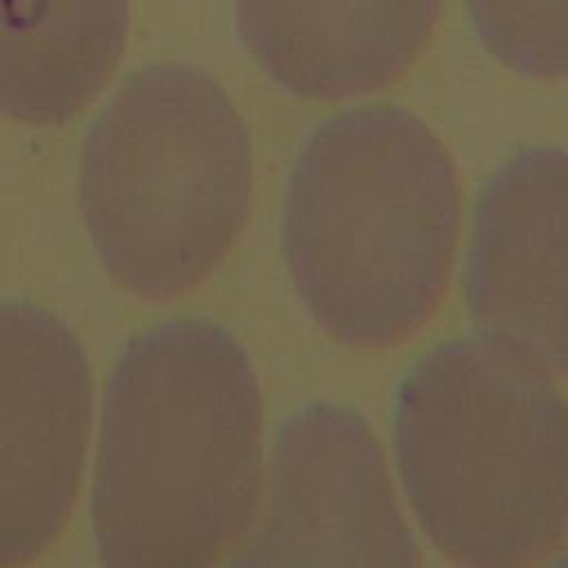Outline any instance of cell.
Wrapping results in <instances>:
<instances>
[{"instance_id": "1", "label": "cell", "mask_w": 568, "mask_h": 568, "mask_svg": "<svg viewBox=\"0 0 568 568\" xmlns=\"http://www.w3.org/2000/svg\"><path fill=\"white\" fill-rule=\"evenodd\" d=\"M262 488V399L244 346L209 320L126 344L104 393L93 535L102 568H215Z\"/></svg>"}, {"instance_id": "2", "label": "cell", "mask_w": 568, "mask_h": 568, "mask_svg": "<svg viewBox=\"0 0 568 568\" xmlns=\"http://www.w3.org/2000/svg\"><path fill=\"white\" fill-rule=\"evenodd\" d=\"M459 229L455 164L413 111L368 104L324 120L284 189L282 251L313 320L379 348L435 311Z\"/></svg>"}, {"instance_id": "3", "label": "cell", "mask_w": 568, "mask_h": 568, "mask_svg": "<svg viewBox=\"0 0 568 568\" xmlns=\"http://www.w3.org/2000/svg\"><path fill=\"white\" fill-rule=\"evenodd\" d=\"M395 450L424 532L459 568H530L568 537V402L517 353L430 348L399 384Z\"/></svg>"}, {"instance_id": "4", "label": "cell", "mask_w": 568, "mask_h": 568, "mask_svg": "<svg viewBox=\"0 0 568 568\" xmlns=\"http://www.w3.org/2000/svg\"><path fill=\"white\" fill-rule=\"evenodd\" d=\"M253 153L229 93L202 69H135L91 124L78 202L122 288L166 300L211 275L251 209Z\"/></svg>"}, {"instance_id": "5", "label": "cell", "mask_w": 568, "mask_h": 568, "mask_svg": "<svg viewBox=\"0 0 568 568\" xmlns=\"http://www.w3.org/2000/svg\"><path fill=\"white\" fill-rule=\"evenodd\" d=\"M226 568H419L371 426L308 404L277 430L264 517Z\"/></svg>"}, {"instance_id": "6", "label": "cell", "mask_w": 568, "mask_h": 568, "mask_svg": "<svg viewBox=\"0 0 568 568\" xmlns=\"http://www.w3.org/2000/svg\"><path fill=\"white\" fill-rule=\"evenodd\" d=\"M82 342L51 311L0 304V568H22L71 513L91 428Z\"/></svg>"}, {"instance_id": "7", "label": "cell", "mask_w": 568, "mask_h": 568, "mask_svg": "<svg viewBox=\"0 0 568 568\" xmlns=\"http://www.w3.org/2000/svg\"><path fill=\"white\" fill-rule=\"evenodd\" d=\"M466 302L486 339L568 377V151L524 149L486 180Z\"/></svg>"}, {"instance_id": "8", "label": "cell", "mask_w": 568, "mask_h": 568, "mask_svg": "<svg viewBox=\"0 0 568 568\" xmlns=\"http://www.w3.org/2000/svg\"><path fill=\"white\" fill-rule=\"evenodd\" d=\"M439 11L442 0H237V31L284 91L346 100L399 80Z\"/></svg>"}, {"instance_id": "9", "label": "cell", "mask_w": 568, "mask_h": 568, "mask_svg": "<svg viewBox=\"0 0 568 568\" xmlns=\"http://www.w3.org/2000/svg\"><path fill=\"white\" fill-rule=\"evenodd\" d=\"M129 0H0V113L58 126L115 71Z\"/></svg>"}, {"instance_id": "10", "label": "cell", "mask_w": 568, "mask_h": 568, "mask_svg": "<svg viewBox=\"0 0 568 568\" xmlns=\"http://www.w3.org/2000/svg\"><path fill=\"white\" fill-rule=\"evenodd\" d=\"M481 47L530 80L568 78V0H464Z\"/></svg>"}, {"instance_id": "11", "label": "cell", "mask_w": 568, "mask_h": 568, "mask_svg": "<svg viewBox=\"0 0 568 568\" xmlns=\"http://www.w3.org/2000/svg\"><path fill=\"white\" fill-rule=\"evenodd\" d=\"M548 568H568V552L561 557V559H557V561H552Z\"/></svg>"}]
</instances>
